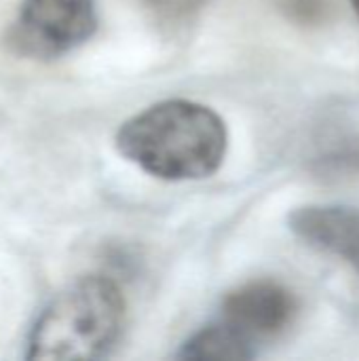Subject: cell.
Listing matches in <instances>:
<instances>
[{"label": "cell", "mask_w": 359, "mask_h": 361, "mask_svg": "<svg viewBox=\"0 0 359 361\" xmlns=\"http://www.w3.org/2000/svg\"><path fill=\"white\" fill-rule=\"evenodd\" d=\"M95 30V0H21L11 44L23 55L53 59L83 47Z\"/></svg>", "instance_id": "3"}, {"label": "cell", "mask_w": 359, "mask_h": 361, "mask_svg": "<svg viewBox=\"0 0 359 361\" xmlns=\"http://www.w3.org/2000/svg\"><path fill=\"white\" fill-rule=\"evenodd\" d=\"M296 313L298 302L286 286L256 279L224 296L218 322L258 353V345H267L290 330Z\"/></svg>", "instance_id": "4"}, {"label": "cell", "mask_w": 359, "mask_h": 361, "mask_svg": "<svg viewBox=\"0 0 359 361\" xmlns=\"http://www.w3.org/2000/svg\"><path fill=\"white\" fill-rule=\"evenodd\" d=\"M258 353L229 326L216 322L195 332L180 349V360H252Z\"/></svg>", "instance_id": "6"}, {"label": "cell", "mask_w": 359, "mask_h": 361, "mask_svg": "<svg viewBox=\"0 0 359 361\" xmlns=\"http://www.w3.org/2000/svg\"><path fill=\"white\" fill-rule=\"evenodd\" d=\"M288 224L309 247L341 258L359 273V209L345 205H307Z\"/></svg>", "instance_id": "5"}, {"label": "cell", "mask_w": 359, "mask_h": 361, "mask_svg": "<svg viewBox=\"0 0 359 361\" xmlns=\"http://www.w3.org/2000/svg\"><path fill=\"white\" fill-rule=\"evenodd\" d=\"M351 6H353V11L358 13V17H359V0H351Z\"/></svg>", "instance_id": "8"}, {"label": "cell", "mask_w": 359, "mask_h": 361, "mask_svg": "<svg viewBox=\"0 0 359 361\" xmlns=\"http://www.w3.org/2000/svg\"><path fill=\"white\" fill-rule=\"evenodd\" d=\"M127 319L125 296L106 275H85L57 292L34 319L28 360H99L118 345Z\"/></svg>", "instance_id": "2"}, {"label": "cell", "mask_w": 359, "mask_h": 361, "mask_svg": "<svg viewBox=\"0 0 359 361\" xmlns=\"http://www.w3.org/2000/svg\"><path fill=\"white\" fill-rule=\"evenodd\" d=\"M154 2H161L165 6H188V4H195L199 0H154Z\"/></svg>", "instance_id": "7"}, {"label": "cell", "mask_w": 359, "mask_h": 361, "mask_svg": "<svg viewBox=\"0 0 359 361\" xmlns=\"http://www.w3.org/2000/svg\"><path fill=\"white\" fill-rule=\"evenodd\" d=\"M114 144L142 171L167 182H186L209 178L220 169L229 131L222 116L209 106L165 99L127 118Z\"/></svg>", "instance_id": "1"}]
</instances>
